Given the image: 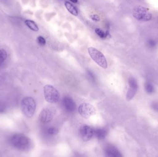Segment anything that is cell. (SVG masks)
Returning a JSON list of instances; mask_svg holds the SVG:
<instances>
[{
    "label": "cell",
    "instance_id": "7a4b0ae2",
    "mask_svg": "<svg viewBox=\"0 0 158 157\" xmlns=\"http://www.w3.org/2000/svg\"><path fill=\"white\" fill-rule=\"evenodd\" d=\"M36 107L35 100L30 97L24 98L21 101V110L24 115L27 118H31L33 116L36 110Z\"/></svg>",
    "mask_w": 158,
    "mask_h": 157
},
{
    "label": "cell",
    "instance_id": "7402d4cb",
    "mask_svg": "<svg viewBox=\"0 0 158 157\" xmlns=\"http://www.w3.org/2000/svg\"><path fill=\"white\" fill-rule=\"evenodd\" d=\"M152 108L155 110L156 111L158 112V103H153L152 105Z\"/></svg>",
    "mask_w": 158,
    "mask_h": 157
},
{
    "label": "cell",
    "instance_id": "9c48e42d",
    "mask_svg": "<svg viewBox=\"0 0 158 157\" xmlns=\"http://www.w3.org/2000/svg\"><path fill=\"white\" fill-rule=\"evenodd\" d=\"M64 107L67 111L73 112L76 109V104L71 98L65 96L63 100Z\"/></svg>",
    "mask_w": 158,
    "mask_h": 157
},
{
    "label": "cell",
    "instance_id": "d6986e66",
    "mask_svg": "<svg viewBox=\"0 0 158 157\" xmlns=\"http://www.w3.org/2000/svg\"><path fill=\"white\" fill-rule=\"evenodd\" d=\"M37 41L40 46H44L46 44V41H45V39L41 36L38 37L37 38Z\"/></svg>",
    "mask_w": 158,
    "mask_h": 157
},
{
    "label": "cell",
    "instance_id": "7c38bea8",
    "mask_svg": "<svg viewBox=\"0 0 158 157\" xmlns=\"http://www.w3.org/2000/svg\"><path fill=\"white\" fill-rule=\"evenodd\" d=\"M65 6L66 7L67 9L68 10L69 12L70 13V14H73L74 16H77L78 14V13L77 10L76 9V7L71 4L69 2H65Z\"/></svg>",
    "mask_w": 158,
    "mask_h": 157
},
{
    "label": "cell",
    "instance_id": "52a82bcc",
    "mask_svg": "<svg viewBox=\"0 0 158 157\" xmlns=\"http://www.w3.org/2000/svg\"><path fill=\"white\" fill-rule=\"evenodd\" d=\"M55 113V112L53 108L45 107L42 110L39 119L43 123H48L52 120Z\"/></svg>",
    "mask_w": 158,
    "mask_h": 157
},
{
    "label": "cell",
    "instance_id": "ac0fdd59",
    "mask_svg": "<svg viewBox=\"0 0 158 157\" xmlns=\"http://www.w3.org/2000/svg\"><path fill=\"white\" fill-rule=\"evenodd\" d=\"M59 132L58 129L55 127H51L49 128L48 130V133L49 135H55L57 134Z\"/></svg>",
    "mask_w": 158,
    "mask_h": 157
},
{
    "label": "cell",
    "instance_id": "9a60e30c",
    "mask_svg": "<svg viewBox=\"0 0 158 157\" xmlns=\"http://www.w3.org/2000/svg\"><path fill=\"white\" fill-rule=\"evenodd\" d=\"M7 58V53L3 49L0 48V66L3 63Z\"/></svg>",
    "mask_w": 158,
    "mask_h": 157
},
{
    "label": "cell",
    "instance_id": "2e32d148",
    "mask_svg": "<svg viewBox=\"0 0 158 157\" xmlns=\"http://www.w3.org/2000/svg\"><path fill=\"white\" fill-rule=\"evenodd\" d=\"M146 90L147 93L152 94L154 92V88L153 85L150 83H147L145 86Z\"/></svg>",
    "mask_w": 158,
    "mask_h": 157
},
{
    "label": "cell",
    "instance_id": "5bb4252c",
    "mask_svg": "<svg viewBox=\"0 0 158 157\" xmlns=\"http://www.w3.org/2000/svg\"><path fill=\"white\" fill-rule=\"evenodd\" d=\"M130 88L127 93L126 98L128 100H131L133 98L135 95L137 90V87L130 86Z\"/></svg>",
    "mask_w": 158,
    "mask_h": 157
},
{
    "label": "cell",
    "instance_id": "ba28073f",
    "mask_svg": "<svg viewBox=\"0 0 158 157\" xmlns=\"http://www.w3.org/2000/svg\"><path fill=\"white\" fill-rule=\"evenodd\" d=\"M80 133L82 139L85 142L89 141L94 135V130L87 125L82 126L80 129Z\"/></svg>",
    "mask_w": 158,
    "mask_h": 157
},
{
    "label": "cell",
    "instance_id": "e0dca14e",
    "mask_svg": "<svg viewBox=\"0 0 158 157\" xmlns=\"http://www.w3.org/2000/svg\"><path fill=\"white\" fill-rule=\"evenodd\" d=\"M95 33L101 38H104L106 37V32H104L103 30L99 28H96L95 30Z\"/></svg>",
    "mask_w": 158,
    "mask_h": 157
},
{
    "label": "cell",
    "instance_id": "44dd1931",
    "mask_svg": "<svg viewBox=\"0 0 158 157\" xmlns=\"http://www.w3.org/2000/svg\"><path fill=\"white\" fill-rule=\"evenodd\" d=\"M6 110L5 105L3 103L0 102V112H3Z\"/></svg>",
    "mask_w": 158,
    "mask_h": 157
},
{
    "label": "cell",
    "instance_id": "3957f363",
    "mask_svg": "<svg viewBox=\"0 0 158 157\" xmlns=\"http://www.w3.org/2000/svg\"><path fill=\"white\" fill-rule=\"evenodd\" d=\"M133 16L137 20L144 22L149 21L152 18V13L149 9L141 6L134 7L133 10Z\"/></svg>",
    "mask_w": 158,
    "mask_h": 157
},
{
    "label": "cell",
    "instance_id": "ffe728a7",
    "mask_svg": "<svg viewBox=\"0 0 158 157\" xmlns=\"http://www.w3.org/2000/svg\"><path fill=\"white\" fill-rule=\"evenodd\" d=\"M90 18L93 21H95V22H98L100 21V18L99 16L97 14H92L90 15Z\"/></svg>",
    "mask_w": 158,
    "mask_h": 157
},
{
    "label": "cell",
    "instance_id": "8fae6325",
    "mask_svg": "<svg viewBox=\"0 0 158 157\" xmlns=\"http://www.w3.org/2000/svg\"><path fill=\"white\" fill-rule=\"evenodd\" d=\"M107 134V131L104 129H98L94 131V135L98 139H103Z\"/></svg>",
    "mask_w": 158,
    "mask_h": 157
},
{
    "label": "cell",
    "instance_id": "8992f818",
    "mask_svg": "<svg viewBox=\"0 0 158 157\" xmlns=\"http://www.w3.org/2000/svg\"><path fill=\"white\" fill-rule=\"evenodd\" d=\"M78 112L80 115L85 119H89L96 114L95 108L88 103L81 104L79 107Z\"/></svg>",
    "mask_w": 158,
    "mask_h": 157
},
{
    "label": "cell",
    "instance_id": "603a6c76",
    "mask_svg": "<svg viewBox=\"0 0 158 157\" xmlns=\"http://www.w3.org/2000/svg\"><path fill=\"white\" fill-rule=\"evenodd\" d=\"M69 1L72 2L74 3H77V2L78 0H69Z\"/></svg>",
    "mask_w": 158,
    "mask_h": 157
},
{
    "label": "cell",
    "instance_id": "4fadbf2b",
    "mask_svg": "<svg viewBox=\"0 0 158 157\" xmlns=\"http://www.w3.org/2000/svg\"><path fill=\"white\" fill-rule=\"evenodd\" d=\"M25 24L27 25V26L31 30L34 31H39V28L38 27L37 24L35 22L31 20H26L25 22Z\"/></svg>",
    "mask_w": 158,
    "mask_h": 157
},
{
    "label": "cell",
    "instance_id": "30bf717a",
    "mask_svg": "<svg viewBox=\"0 0 158 157\" xmlns=\"http://www.w3.org/2000/svg\"><path fill=\"white\" fill-rule=\"evenodd\" d=\"M105 153L108 157H120L122 156L119 151L112 145H109L105 149Z\"/></svg>",
    "mask_w": 158,
    "mask_h": 157
},
{
    "label": "cell",
    "instance_id": "6da1fadb",
    "mask_svg": "<svg viewBox=\"0 0 158 157\" xmlns=\"http://www.w3.org/2000/svg\"><path fill=\"white\" fill-rule=\"evenodd\" d=\"M10 143L14 147L19 150H25L28 149L31 142L28 137L22 134H15L11 136Z\"/></svg>",
    "mask_w": 158,
    "mask_h": 157
},
{
    "label": "cell",
    "instance_id": "5b68a950",
    "mask_svg": "<svg viewBox=\"0 0 158 157\" xmlns=\"http://www.w3.org/2000/svg\"><path fill=\"white\" fill-rule=\"evenodd\" d=\"M44 93L45 100L50 103L58 102L60 98L59 92L52 86L46 85L44 88Z\"/></svg>",
    "mask_w": 158,
    "mask_h": 157
},
{
    "label": "cell",
    "instance_id": "277c9868",
    "mask_svg": "<svg viewBox=\"0 0 158 157\" xmlns=\"http://www.w3.org/2000/svg\"><path fill=\"white\" fill-rule=\"evenodd\" d=\"M88 52L93 61L99 66L104 69L107 68V62L106 57L101 52L93 47H89L88 49Z\"/></svg>",
    "mask_w": 158,
    "mask_h": 157
}]
</instances>
